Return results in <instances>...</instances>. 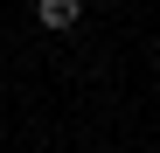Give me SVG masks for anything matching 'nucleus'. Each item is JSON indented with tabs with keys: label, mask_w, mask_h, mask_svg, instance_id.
<instances>
[{
	"label": "nucleus",
	"mask_w": 160,
	"mask_h": 153,
	"mask_svg": "<svg viewBox=\"0 0 160 153\" xmlns=\"http://www.w3.org/2000/svg\"><path fill=\"white\" fill-rule=\"evenodd\" d=\"M77 14H84V0H35V21L49 35H63V28H77Z\"/></svg>",
	"instance_id": "1"
}]
</instances>
